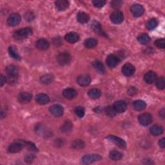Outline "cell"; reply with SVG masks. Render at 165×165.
<instances>
[{
  "label": "cell",
  "instance_id": "1",
  "mask_svg": "<svg viewBox=\"0 0 165 165\" xmlns=\"http://www.w3.org/2000/svg\"><path fill=\"white\" fill-rule=\"evenodd\" d=\"M32 34V29L24 28L15 31L13 34V36L16 40H23L28 38Z\"/></svg>",
  "mask_w": 165,
  "mask_h": 165
},
{
  "label": "cell",
  "instance_id": "2",
  "mask_svg": "<svg viewBox=\"0 0 165 165\" xmlns=\"http://www.w3.org/2000/svg\"><path fill=\"white\" fill-rule=\"evenodd\" d=\"M6 72L10 82H16L18 78V68L14 65H9L6 69Z\"/></svg>",
  "mask_w": 165,
  "mask_h": 165
},
{
  "label": "cell",
  "instance_id": "3",
  "mask_svg": "<svg viewBox=\"0 0 165 165\" xmlns=\"http://www.w3.org/2000/svg\"><path fill=\"white\" fill-rule=\"evenodd\" d=\"M139 123L143 127H147L150 125L152 121V116L149 113H145L140 115L138 118Z\"/></svg>",
  "mask_w": 165,
  "mask_h": 165
},
{
  "label": "cell",
  "instance_id": "4",
  "mask_svg": "<svg viewBox=\"0 0 165 165\" xmlns=\"http://www.w3.org/2000/svg\"><path fill=\"white\" fill-rule=\"evenodd\" d=\"M101 159V157L98 154H89L85 155L82 158L81 163L84 164H91Z\"/></svg>",
  "mask_w": 165,
  "mask_h": 165
},
{
  "label": "cell",
  "instance_id": "5",
  "mask_svg": "<svg viewBox=\"0 0 165 165\" xmlns=\"http://www.w3.org/2000/svg\"><path fill=\"white\" fill-rule=\"evenodd\" d=\"M70 55L68 52H62L57 56V63L61 66L68 65L70 63Z\"/></svg>",
  "mask_w": 165,
  "mask_h": 165
},
{
  "label": "cell",
  "instance_id": "6",
  "mask_svg": "<svg viewBox=\"0 0 165 165\" xmlns=\"http://www.w3.org/2000/svg\"><path fill=\"white\" fill-rule=\"evenodd\" d=\"M50 112L54 116L59 118L63 115L64 113V109L61 105L55 104L50 107Z\"/></svg>",
  "mask_w": 165,
  "mask_h": 165
},
{
  "label": "cell",
  "instance_id": "7",
  "mask_svg": "<svg viewBox=\"0 0 165 165\" xmlns=\"http://www.w3.org/2000/svg\"><path fill=\"white\" fill-rule=\"evenodd\" d=\"M21 22V16L19 14L14 13L9 16V17L7 19V23L11 27L17 26Z\"/></svg>",
  "mask_w": 165,
  "mask_h": 165
},
{
  "label": "cell",
  "instance_id": "8",
  "mask_svg": "<svg viewBox=\"0 0 165 165\" xmlns=\"http://www.w3.org/2000/svg\"><path fill=\"white\" fill-rule=\"evenodd\" d=\"M124 20V16L123 14L117 10L114 11L111 14H110V20L112 21V23L115 24H120L123 22Z\"/></svg>",
  "mask_w": 165,
  "mask_h": 165
},
{
  "label": "cell",
  "instance_id": "9",
  "mask_svg": "<svg viewBox=\"0 0 165 165\" xmlns=\"http://www.w3.org/2000/svg\"><path fill=\"white\" fill-rule=\"evenodd\" d=\"M107 139H108L110 141L114 143L115 145H117L121 148H123V149H125L127 147V143L126 142L123 140L122 139L114 136H109L107 137Z\"/></svg>",
  "mask_w": 165,
  "mask_h": 165
},
{
  "label": "cell",
  "instance_id": "10",
  "mask_svg": "<svg viewBox=\"0 0 165 165\" xmlns=\"http://www.w3.org/2000/svg\"><path fill=\"white\" fill-rule=\"evenodd\" d=\"M36 132L38 135L45 137L51 136V135H52L50 130L47 129L44 125H41V124H39L36 127Z\"/></svg>",
  "mask_w": 165,
  "mask_h": 165
},
{
  "label": "cell",
  "instance_id": "11",
  "mask_svg": "<svg viewBox=\"0 0 165 165\" xmlns=\"http://www.w3.org/2000/svg\"><path fill=\"white\" fill-rule=\"evenodd\" d=\"M130 11L135 17H140V16H141L143 14L145 9L141 5L134 4L131 7Z\"/></svg>",
  "mask_w": 165,
  "mask_h": 165
},
{
  "label": "cell",
  "instance_id": "12",
  "mask_svg": "<svg viewBox=\"0 0 165 165\" xmlns=\"http://www.w3.org/2000/svg\"><path fill=\"white\" fill-rule=\"evenodd\" d=\"M136 69L134 66L130 63H127L123 65L122 68V72L125 76H132L135 73Z\"/></svg>",
  "mask_w": 165,
  "mask_h": 165
},
{
  "label": "cell",
  "instance_id": "13",
  "mask_svg": "<svg viewBox=\"0 0 165 165\" xmlns=\"http://www.w3.org/2000/svg\"><path fill=\"white\" fill-rule=\"evenodd\" d=\"M24 147V145L23 143L21 142H15L13 143H11L9 147H8V151L10 153L15 154L20 152L23 150Z\"/></svg>",
  "mask_w": 165,
  "mask_h": 165
},
{
  "label": "cell",
  "instance_id": "14",
  "mask_svg": "<svg viewBox=\"0 0 165 165\" xmlns=\"http://www.w3.org/2000/svg\"><path fill=\"white\" fill-rule=\"evenodd\" d=\"M114 109L118 113H123L124 112H125L127 109V103L121 100L115 101L114 105H113Z\"/></svg>",
  "mask_w": 165,
  "mask_h": 165
},
{
  "label": "cell",
  "instance_id": "15",
  "mask_svg": "<svg viewBox=\"0 0 165 165\" xmlns=\"http://www.w3.org/2000/svg\"><path fill=\"white\" fill-rule=\"evenodd\" d=\"M77 82L81 87H87L91 82V79H90V77L88 75L83 74V75L78 76Z\"/></svg>",
  "mask_w": 165,
  "mask_h": 165
},
{
  "label": "cell",
  "instance_id": "16",
  "mask_svg": "<svg viewBox=\"0 0 165 165\" xmlns=\"http://www.w3.org/2000/svg\"><path fill=\"white\" fill-rule=\"evenodd\" d=\"M118 57L115 55H109L106 59V64L110 68H115L119 64Z\"/></svg>",
  "mask_w": 165,
  "mask_h": 165
},
{
  "label": "cell",
  "instance_id": "17",
  "mask_svg": "<svg viewBox=\"0 0 165 165\" xmlns=\"http://www.w3.org/2000/svg\"><path fill=\"white\" fill-rule=\"evenodd\" d=\"M157 79V74L153 71L146 72L144 75V81L147 84H152Z\"/></svg>",
  "mask_w": 165,
  "mask_h": 165
},
{
  "label": "cell",
  "instance_id": "18",
  "mask_svg": "<svg viewBox=\"0 0 165 165\" xmlns=\"http://www.w3.org/2000/svg\"><path fill=\"white\" fill-rule=\"evenodd\" d=\"M32 98V96L31 94L29 92H21L19 94L18 100L20 103L22 104H25L29 103Z\"/></svg>",
  "mask_w": 165,
  "mask_h": 165
},
{
  "label": "cell",
  "instance_id": "19",
  "mask_svg": "<svg viewBox=\"0 0 165 165\" xmlns=\"http://www.w3.org/2000/svg\"><path fill=\"white\" fill-rule=\"evenodd\" d=\"M63 95L67 100H72L77 96V92L72 88H68L63 90Z\"/></svg>",
  "mask_w": 165,
  "mask_h": 165
},
{
  "label": "cell",
  "instance_id": "20",
  "mask_svg": "<svg viewBox=\"0 0 165 165\" xmlns=\"http://www.w3.org/2000/svg\"><path fill=\"white\" fill-rule=\"evenodd\" d=\"M65 40L70 43H75L79 39V36L76 32H70L65 35Z\"/></svg>",
  "mask_w": 165,
  "mask_h": 165
},
{
  "label": "cell",
  "instance_id": "21",
  "mask_svg": "<svg viewBox=\"0 0 165 165\" xmlns=\"http://www.w3.org/2000/svg\"><path fill=\"white\" fill-rule=\"evenodd\" d=\"M36 47L41 51H45L49 48V43L48 41L45 39H38L36 43Z\"/></svg>",
  "mask_w": 165,
  "mask_h": 165
},
{
  "label": "cell",
  "instance_id": "22",
  "mask_svg": "<svg viewBox=\"0 0 165 165\" xmlns=\"http://www.w3.org/2000/svg\"><path fill=\"white\" fill-rule=\"evenodd\" d=\"M55 4L57 10L60 11H65L69 6V2L67 0H57L55 2Z\"/></svg>",
  "mask_w": 165,
  "mask_h": 165
},
{
  "label": "cell",
  "instance_id": "23",
  "mask_svg": "<svg viewBox=\"0 0 165 165\" xmlns=\"http://www.w3.org/2000/svg\"><path fill=\"white\" fill-rule=\"evenodd\" d=\"M36 101L39 105H46L47 104L49 101H50V98L49 97L45 94H38L36 97Z\"/></svg>",
  "mask_w": 165,
  "mask_h": 165
},
{
  "label": "cell",
  "instance_id": "24",
  "mask_svg": "<svg viewBox=\"0 0 165 165\" xmlns=\"http://www.w3.org/2000/svg\"><path fill=\"white\" fill-rule=\"evenodd\" d=\"M9 53L10 56L12 57V58L16 60H21V57L19 54L18 48H16L14 45H11L9 48Z\"/></svg>",
  "mask_w": 165,
  "mask_h": 165
},
{
  "label": "cell",
  "instance_id": "25",
  "mask_svg": "<svg viewBox=\"0 0 165 165\" xmlns=\"http://www.w3.org/2000/svg\"><path fill=\"white\" fill-rule=\"evenodd\" d=\"M163 131H164L163 127L158 125H154L150 128V133L154 136H158L162 134Z\"/></svg>",
  "mask_w": 165,
  "mask_h": 165
},
{
  "label": "cell",
  "instance_id": "26",
  "mask_svg": "<svg viewBox=\"0 0 165 165\" xmlns=\"http://www.w3.org/2000/svg\"><path fill=\"white\" fill-rule=\"evenodd\" d=\"M92 29L94 30V32H96L97 34L102 36H106V34H105V32L102 30L101 26L100 24V23H98L96 21H94L92 23Z\"/></svg>",
  "mask_w": 165,
  "mask_h": 165
},
{
  "label": "cell",
  "instance_id": "27",
  "mask_svg": "<svg viewBox=\"0 0 165 165\" xmlns=\"http://www.w3.org/2000/svg\"><path fill=\"white\" fill-rule=\"evenodd\" d=\"M77 20L80 23H86L89 21V16L85 12H80L77 15Z\"/></svg>",
  "mask_w": 165,
  "mask_h": 165
},
{
  "label": "cell",
  "instance_id": "28",
  "mask_svg": "<svg viewBox=\"0 0 165 165\" xmlns=\"http://www.w3.org/2000/svg\"><path fill=\"white\" fill-rule=\"evenodd\" d=\"M88 95L91 99L96 100V99L100 98V97L101 95V92L97 88H93L89 90L88 92Z\"/></svg>",
  "mask_w": 165,
  "mask_h": 165
},
{
  "label": "cell",
  "instance_id": "29",
  "mask_svg": "<svg viewBox=\"0 0 165 165\" xmlns=\"http://www.w3.org/2000/svg\"><path fill=\"white\" fill-rule=\"evenodd\" d=\"M54 81V77L53 76L51 75V74H46L43 76H41L40 78V81L42 84L44 85H49L52 83Z\"/></svg>",
  "mask_w": 165,
  "mask_h": 165
},
{
  "label": "cell",
  "instance_id": "30",
  "mask_svg": "<svg viewBox=\"0 0 165 165\" xmlns=\"http://www.w3.org/2000/svg\"><path fill=\"white\" fill-rule=\"evenodd\" d=\"M133 106L136 110L141 111L146 108V103L142 100H137L133 103Z\"/></svg>",
  "mask_w": 165,
  "mask_h": 165
},
{
  "label": "cell",
  "instance_id": "31",
  "mask_svg": "<svg viewBox=\"0 0 165 165\" xmlns=\"http://www.w3.org/2000/svg\"><path fill=\"white\" fill-rule=\"evenodd\" d=\"M72 128H73L72 123L70 121H66L61 126V130L64 133H67L72 130Z\"/></svg>",
  "mask_w": 165,
  "mask_h": 165
},
{
  "label": "cell",
  "instance_id": "32",
  "mask_svg": "<svg viewBox=\"0 0 165 165\" xmlns=\"http://www.w3.org/2000/svg\"><path fill=\"white\" fill-rule=\"evenodd\" d=\"M97 44V41L94 38L87 39L84 42V45L87 48H93L96 47Z\"/></svg>",
  "mask_w": 165,
  "mask_h": 165
},
{
  "label": "cell",
  "instance_id": "33",
  "mask_svg": "<svg viewBox=\"0 0 165 165\" xmlns=\"http://www.w3.org/2000/svg\"><path fill=\"white\" fill-rule=\"evenodd\" d=\"M94 69L100 74H104L105 72V68L103 64L100 61H96L92 64Z\"/></svg>",
  "mask_w": 165,
  "mask_h": 165
},
{
  "label": "cell",
  "instance_id": "34",
  "mask_svg": "<svg viewBox=\"0 0 165 165\" xmlns=\"http://www.w3.org/2000/svg\"><path fill=\"white\" fill-rule=\"evenodd\" d=\"M72 146L74 149L80 150L85 146V143L81 139H76L72 143Z\"/></svg>",
  "mask_w": 165,
  "mask_h": 165
},
{
  "label": "cell",
  "instance_id": "35",
  "mask_svg": "<svg viewBox=\"0 0 165 165\" xmlns=\"http://www.w3.org/2000/svg\"><path fill=\"white\" fill-rule=\"evenodd\" d=\"M158 25V21L156 19L152 18L148 21L146 24V27L148 30H154L155 29Z\"/></svg>",
  "mask_w": 165,
  "mask_h": 165
},
{
  "label": "cell",
  "instance_id": "36",
  "mask_svg": "<svg viewBox=\"0 0 165 165\" xmlns=\"http://www.w3.org/2000/svg\"><path fill=\"white\" fill-rule=\"evenodd\" d=\"M110 158L112 160L114 161H119L121 160L123 158V155L121 152L116 151V150H112L110 153Z\"/></svg>",
  "mask_w": 165,
  "mask_h": 165
},
{
  "label": "cell",
  "instance_id": "37",
  "mask_svg": "<svg viewBox=\"0 0 165 165\" xmlns=\"http://www.w3.org/2000/svg\"><path fill=\"white\" fill-rule=\"evenodd\" d=\"M137 39L140 43L143 45H146L150 42V38L146 34H143L138 37Z\"/></svg>",
  "mask_w": 165,
  "mask_h": 165
},
{
  "label": "cell",
  "instance_id": "38",
  "mask_svg": "<svg viewBox=\"0 0 165 165\" xmlns=\"http://www.w3.org/2000/svg\"><path fill=\"white\" fill-rule=\"evenodd\" d=\"M105 112L108 116L111 117V118L115 116V115H116V113H117L116 111H115V109H114V107L111 106H106L105 109Z\"/></svg>",
  "mask_w": 165,
  "mask_h": 165
},
{
  "label": "cell",
  "instance_id": "39",
  "mask_svg": "<svg viewBox=\"0 0 165 165\" xmlns=\"http://www.w3.org/2000/svg\"><path fill=\"white\" fill-rule=\"evenodd\" d=\"M155 85L158 89L163 90L165 87V82L164 79L163 77H160L159 78H157L155 80Z\"/></svg>",
  "mask_w": 165,
  "mask_h": 165
},
{
  "label": "cell",
  "instance_id": "40",
  "mask_svg": "<svg viewBox=\"0 0 165 165\" xmlns=\"http://www.w3.org/2000/svg\"><path fill=\"white\" fill-rule=\"evenodd\" d=\"M23 144L24 146H25V147L30 151H32V152H38V148L35 146V145L34 143H32V142H29V141L23 142Z\"/></svg>",
  "mask_w": 165,
  "mask_h": 165
},
{
  "label": "cell",
  "instance_id": "41",
  "mask_svg": "<svg viewBox=\"0 0 165 165\" xmlns=\"http://www.w3.org/2000/svg\"><path fill=\"white\" fill-rule=\"evenodd\" d=\"M75 113L79 118H83L84 115H85V109L82 106L76 107V109H75Z\"/></svg>",
  "mask_w": 165,
  "mask_h": 165
},
{
  "label": "cell",
  "instance_id": "42",
  "mask_svg": "<svg viewBox=\"0 0 165 165\" xmlns=\"http://www.w3.org/2000/svg\"><path fill=\"white\" fill-rule=\"evenodd\" d=\"M155 46L157 48H164L165 47V41L164 39H157L155 43H154Z\"/></svg>",
  "mask_w": 165,
  "mask_h": 165
},
{
  "label": "cell",
  "instance_id": "43",
  "mask_svg": "<svg viewBox=\"0 0 165 165\" xmlns=\"http://www.w3.org/2000/svg\"><path fill=\"white\" fill-rule=\"evenodd\" d=\"M122 1L121 0H114L111 2V7L115 9H119L122 5Z\"/></svg>",
  "mask_w": 165,
  "mask_h": 165
},
{
  "label": "cell",
  "instance_id": "44",
  "mask_svg": "<svg viewBox=\"0 0 165 165\" xmlns=\"http://www.w3.org/2000/svg\"><path fill=\"white\" fill-rule=\"evenodd\" d=\"M92 3L94 6L97 8H101L106 4V1H103V0H94L92 2Z\"/></svg>",
  "mask_w": 165,
  "mask_h": 165
},
{
  "label": "cell",
  "instance_id": "45",
  "mask_svg": "<svg viewBox=\"0 0 165 165\" xmlns=\"http://www.w3.org/2000/svg\"><path fill=\"white\" fill-rule=\"evenodd\" d=\"M25 19L27 21H31L34 19V14H33V12L29 11L25 14Z\"/></svg>",
  "mask_w": 165,
  "mask_h": 165
},
{
  "label": "cell",
  "instance_id": "46",
  "mask_svg": "<svg viewBox=\"0 0 165 165\" xmlns=\"http://www.w3.org/2000/svg\"><path fill=\"white\" fill-rule=\"evenodd\" d=\"M34 159H35V156L34 155L29 154L28 155H27L25 157V162H27V163H32L33 161H34Z\"/></svg>",
  "mask_w": 165,
  "mask_h": 165
},
{
  "label": "cell",
  "instance_id": "47",
  "mask_svg": "<svg viewBox=\"0 0 165 165\" xmlns=\"http://www.w3.org/2000/svg\"><path fill=\"white\" fill-rule=\"evenodd\" d=\"M136 93H137V90L135 87H130L128 90V94L130 96H134L136 94Z\"/></svg>",
  "mask_w": 165,
  "mask_h": 165
},
{
  "label": "cell",
  "instance_id": "48",
  "mask_svg": "<svg viewBox=\"0 0 165 165\" xmlns=\"http://www.w3.org/2000/svg\"><path fill=\"white\" fill-rule=\"evenodd\" d=\"M56 145L57 146H62L64 144V142H63V140L62 139H57L56 141Z\"/></svg>",
  "mask_w": 165,
  "mask_h": 165
},
{
  "label": "cell",
  "instance_id": "49",
  "mask_svg": "<svg viewBox=\"0 0 165 165\" xmlns=\"http://www.w3.org/2000/svg\"><path fill=\"white\" fill-rule=\"evenodd\" d=\"M159 146L162 148H164L165 147V139L164 138H162L161 139L159 140Z\"/></svg>",
  "mask_w": 165,
  "mask_h": 165
},
{
  "label": "cell",
  "instance_id": "50",
  "mask_svg": "<svg viewBox=\"0 0 165 165\" xmlns=\"http://www.w3.org/2000/svg\"><path fill=\"white\" fill-rule=\"evenodd\" d=\"M7 82V78L3 75L1 76V87H3Z\"/></svg>",
  "mask_w": 165,
  "mask_h": 165
},
{
  "label": "cell",
  "instance_id": "51",
  "mask_svg": "<svg viewBox=\"0 0 165 165\" xmlns=\"http://www.w3.org/2000/svg\"><path fill=\"white\" fill-rule=\"evenodd\" d=\"M164 113H165V112H164V109H163L159 112V114H160L159 115L162 118V119L164 118Z\"/></svg>",
  "mask_w": 165,
  "mask_h": 165
}]
</instances>
